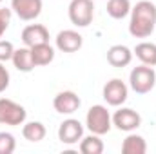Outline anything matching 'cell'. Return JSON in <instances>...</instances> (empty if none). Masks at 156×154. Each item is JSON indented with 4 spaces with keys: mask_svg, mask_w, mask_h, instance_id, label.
Returning a JSON list of instances; mask_svg holds the SVG:
<instances>
[{
    "mask_svg": "<svg viewBox=\"0 0 156 154\" xmlns=\"http://www.w3.org/2000/svg\"><path fill=\"white\" fill-rule=\"evenodd\" d=\"M22 42L26 47H35L40 44H49V31L42 24H29L22 29Z\"/></svg>",
    "mask_w": 156,
    "mask_h": 154,
    "instance_id": "11",
    "label": "cell"
},
{
    "mask_svg": "<svg viewBox=\"0 0 156 154\" xmlns=\"http://www.w3.org/2000/svg\"><path fill=\"white\" fill-rule=\"evenodd\" d=\"M111 118H113V125L123 132H133L142 125V116L129 107H120Z\"/></svg>",
    "mask_w": 156,
    "mask_h": 154,
    "instance_id": "7",
    "label": "cell"
},
{
    "mask_svg": "<svg viewBox=\"0 0 156 154\" xmlns=\"http://www.w3.org/2000/svg\"><path fill=\"white\" fill-rule=\"evenodd\" d=\"M11 15H13L11 9H7V7H2L0 9V38L4 37V33L7 31V27L11 24Z\"/></svg>",
    "mask_w": 156,
    "mask_h": 154,
    "instance_id": "23",
    "label": "cell"
},
{
    "mask_svg": "<svg viewBox=\"0 0 156 154\" xmlns=\"http://www.w3.org/2000/svg\"><path fill=\"white\" fill-rule=\"evenodd\" d=\"M31 56H33L35 67H44L55 60V49L49 44H40V45L31 47Z\"/></svg>",
    "mask_w": 156,
    "mask_h": 154,
    "instance_id": "15",
    "label": "cell"
},
{
    "mask_svg": "<svg viewBox=\"0 0 156 154\" xmlns=\"http://www.w3.org/2000/svg\"><path fill=\"white\" fill-rule=\"evenodd\" d=\"M133 60V51L127 47V45H122V44H116V45H111L107 49V62L113 65V67H127Z\"/></svg>",
    "mask_w": 156,
    "mask_h": 154,
    "instance_id": "13",
    "label": "cell"
},
{
    "mask_svg": "<svg viewBox=\"0 0 156 154\" xmlns=\"http://www.w3.org/2000/svg\"><path fill=\"white\" fill-rule=\"evenodd\" d=\"M67 15L73 26L87 27L94 16V2L93 0H71L67 7Z\"/></svg>",
    "mask_w": 156,
    "mask_h": 154,
    "instance_id": "4",
    "label": "cell"
},
{
    "mask_svg": "<svg viewBox=\"0 0 156 154\" xmlns=\"http://www.w3.org/2000/svg\"><path fill=\"white\" fill-rule=\"evenodd\" d=\"M122 152L123 154H145L147 152V143H145L144 136L129 132L127 138L122 143Z\"/></svg>",
    "mask_w": 156,
    "mask_h": 154,
    "instance_id": "17",
    "label": "cell"
},
{
    "mask_svg": "<svg viewBox=\"0 0 156 154\" xmlns=\"http://www.w3.org/2000/svg\"><path fill=\"white\" fill-rule=\"evenodd\" d=\"M26 118H27V113L20 103L9 98H0V123L18 127L26 123Z\"/></svg>",
    "mask_w": 156,
    "mask_h": 154,
    "instance_id": "5",
    "label": "cell"
},
{
    "mask_svg": "<svg viewBox=\"0 0 156 154\" xmlns=\"http://www.w3.org/2000/svg\"><path fill=\"white\" fill-rule=\"evenodd\" d=\"M80 105H82V100L73 91H62L53 100V107L60 114H73L80 109Z\"/></svg>",
    "mask_w": 156,
    "mask_h": 154,
    "instance_id": "10",
    "label": "cell"
},
{
    "mask_svg": "<svg viewBox=\"0 0 156 154\" xmlns=\"http://www.w3.org/2000/svg\"><path fill=\"white\" fill-rule=\"evenodd\" d=\"M11 62H13V65H15L18 71H22V73H31V71L35 69V62H33V56H31V47L15 49Z\"/></svg>",
    "mask_w": 156,
    "mask_h": 154,
    "instance_id": "14",
    "label": "cell"
},
{
    "mask_svg": "<svg viewBox=\"0 0 156 154\" xmlns=\"http://www.w3.org/2000/svg\"><path fill=\"white\" fill-rule=\"evenodd\" d=\"M55 44H56V49L62 53H76L83 44V38L75 29H64L56 35Z\"/></svg>",
    "mask_w": 156,
    "mask_h": 154,
    "instance_id": "12",
    "label": "cell"
},
{
    "mask_svg": "<svg viewBox=\"0 0 156 154\" xmlns=\"http://www.w3.org/2000/svg\"><path fill=\"white\" fill-rule=\"evenodd\" d=\"M133 54H136V58L145 65H151V67L156 65V44L153 42H140L134 47Z\"/></svg>",
    "mask_w": 156,
    "mask_h": 154,
    "instance_id": "16",
    "label": "cell"
},
{
    "mask_svg": "<svg viewBox=\"0 0 156 154\" xmlns=\"http://www.w3.org/2000/svg\"><path fill=\"white\" fill-rule=\"evenodd\" d=\"M16 147L15 136L11 132H0V154H13Z\"/></svg>",
    "mask_w": 156,
    "mask_h": 154,
    "instance_id": "21",
    "label": "cell"
},
{
    "mask_svg": "<svg viewBox=\"0 0 156 154\" xmlns=\"http://www.w3.org/2000/svg\"><path fill=\"white\" fill-rule=\"evenodd\" d=\"M156 27V5L149 0L136 2L131 7V20H129V33L134 38H149Z\"/></svg>",
    "mask_w": 156,
    "mask_h": 154,
    "instance_id": "1",
    "label": "cell"
},
{
    "mask_svg": "<svg viewBox=\"0 0 156 154\" xmlns=\"http://www.w3.org/2000/svg\"><path fill=\"white\" fill-rule=\"evenodd\" d=\"M102 96H104V100L107 102V105H111V107H120V105H123V103L127 102L129 87H127L120 78H113V80H109V82L104 85Z\"/></svg>",
    "mask_w": 156,
    "mask_h": 154,
    "instance_id": "6",
    "label": "cell"
},
{
    "mask_svg": "<svg viewBox=\"0 0 156 154\" xmlns=\"http://www.w3.org/2000/svg\"><path fill=\"white\" fill-rule=\"evenodd\" d=\"M83 138V125L75 120V118H67L60 123L58 127V140L66 145H75L80 143V140Z\"/></svg>",
    "mask_w": 156,
    "mask_h": 154,
    "instance_id": "8",
    "label": "cell"
},
{
    "mask_svg": "<svg viewBox=\"0 0 156 154\" xmlns=\"http://www.w3.org/2000/svg\"><path fill=\"white\" fill-rule=\"evenodd\" d=\"M22 136H24L27 142H33V143L42 142V140L45 138V127H44V123H40V121L24 123V127H22Z\"/></svg>",
    "mask_w": 156,
    "mask_h": 154,
    "instance_id": "19",
    "label": "cell"
},
{
    "mask_svg": "<svg viewBox=\"0 0 156 154\" xmlns=\"http://www.w3.org/2000/svg\"><path fill=\"white\" fill-rule=\"evenodd\" d=\"M85 127L98 136H104L113 127V118L105 105H93L85 114Z\"/></svg>",
    "mask_w": 156,
    "mask_h": 154,
    "instance_id": "3",
    "label": "cell"
},
{
    "mask_svg": "<svg viewBox=\"0 0 156 154\" xmlns=\"http://www.w3.org/2000/svg\"><path fill=\"white\" fill-rule=\"evenodd\" d=\"M156 85V73L151 65H138L131 71L129 75V87L136 94H147L154 89Z\"/></svg>",
    "mask_w": 156,
    "mask_h": 154,
    "instance_id": "2",
    "label": "cell"
},
{
    "mask_svg": "<svg viewBox=\"0 0 156 154\" xmlns=\"http://www.w3.org/2000/svg\"><path fill=\"white\" fill-rule=\"evenodd\" d=\"M13 53H15V47L11 42L7 40H0V62H7L13 58Z\"/></svg>",
    "mask_w": 156,
    "mask_h": 154,
    "instance_id": "22",
    "label": "cell"
},
{
    "mask_svg": "<svg viewBox=\"0 0 156 154\" xmlns=\"http://www.w3.org/2000/svg\"><path fill=\"white\" fill-rule=\"evenodd\" d=\"M80 152L82 154H102L104 152V142L98 134H89L80 140Z\"/></svg>",
    "mask_w": 156,
    "mask_h": 154,
    "instance_id": "20",
    "label": "cell"
},
{
    "mask_svg": "<svg viewBox=\"0 0 156 154\" xmlns=\"http://www.w3.org/2000/svg\"><path fill=\"white\" fill-rule=\"evenodd\" d=\"M9 71L5 69L4 62H0V93H4L7 87H9Z\"/></svg>",
    "mask_w": 156,
    "mask_h": 154,
    "instance_id": "24",
    "label": "cell"
},
{
    "mask_svg": "<svg viewBox=\"0 0 156 154\" xmlns=\"http://www.w3.org/2000/svg\"><path fill=\"white\" fill-rule=\"evenodd\" d=\"M107 15L115 20H122L131 13V0H107Z\"/></svg>",
    "mask_w": 156,
    "mask_h": 154,
    "instance_id": "18",
    "label": "cell"
},
{
    "mask_svg": "<svg viewBox=\"0 0 156 154\" xmlns=\"http://www.w3.org/2000/svg\"><path fill=\"white\" fill-rule=\"evenodd\" d=\"M42 0H11V11L24 22L38 18L42 13Z\"/></svg>",
    "mask_w": 156,
    "mask_h": 154,
    "instance_id": "9",
    "label": "cell"
},
{
    "mask_svg": "<svg viewBox=\"0 0 156 154\" xmlns=\"http://www.w3.org/2000/svg\"><path fill=\"white\" fill-rule=\"evenodd\" d=\"M0 2H2V0H0Z\"/></svg>",
    "mask_w": 156,
    "mask_h": 154,
    "instance_id": "25",
    "label": "cell"
}]
</instances>
